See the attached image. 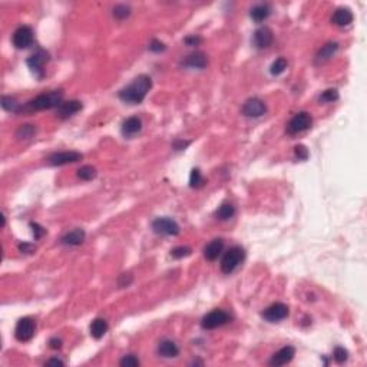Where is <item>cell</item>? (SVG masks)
<instances>
[{"instance_id":"obj_1","label":"cell","mask_w":367,"mask_h":367,"mask_svg":"<svg viewBox=\"0 0 367 367\" xmlns=\"http://www.w3.org/2000/svg\"><path fill=\"white\" fill-rule=\"evenodd\" d=\"M151 88H152V79L148 75H139L128 86H125L118 92V96L122 102L138 105L145 99Z\"/></svg>"},{"instance_id":"obj_2","label":"cell","mask_w":367,"mask_h":367,"mask_svg":"<svg viewBox=\"0 0 367 367\" xmlns=\"http://www.w3.org/2000/svg\"><path fill=\"white\" fill-rule=\"evenodd\" d=\"M62 99H63V92L61 89L42 93V95L29 100L24 107H22V112H38V111L54 109V108L58 109L61 107Z\"/></svg>"},{"instance_id":"obj_3","label":"cell","mask_w":367,"mask_h":367,"mask_svg":"<svg viewBox=\"0 0 367 367\" xmlns=\"http://www.w3.org/2000/svg\"><path fill=\"white\" fill-rule=\"evenodd\" d=\"M245 251L243 247L240 245H234L231 247L228 251L224 254L221 260V271L224 274H231L234 273L237 267L244 261Z\"/></svg>"},{"instance_id":"obj_4","label":"cell","mask_w":367,"mask_h":367,"mask_svg":"<svg viewBox=\"0 0 367 367\" xmlns=\"http://www.w3.org/2000/svg\"><path fill=\"white\" fill-rule=\"evenodd\" d=\"M313 125V118L311 115L306 112V111H301L296 114L293 118L290 119V122L287 123L285 126V130L289 135H297V134H301L304 130L310 129Z\"/></svg>"},{"instance_id":"obj_5","label":"cell","mask_w":367,"mask_h":367,"mask_svg":"<svg viewBox=\"0 0 367 367\" xmlns=\"http://www.w3.org/2000/svg\"><path fill=\"white\" fill-rule=\"evenodd\" d=\"M229 321H231L229 313H227L225 310H221V308H217V310H213L211 313H208L202 317L201 327L204 330H214L228 324Z\"/></svg>"},{"instance_id":"obj_6","label":"cell","mask_w":367,"mask_h":367,"mask_svg":"<svg viewBox=\"0 0 367 367\" xmlns=\"http://www.w3.org/2000/svg\"><path fill=\"white\" fill-rule=\"evenodd\" d=\"M152 229L158 235H178L179 225L175 220L169 217H160L152 221Z\"/></svg>"},{"instance_id":"obj_7","label":"cell","mask_w":367,"mask_h":367,"mask_svg":"<svg viewBox=\"0 0 367 367\" xmlns=\"http://www.w3.org/2000/svg\"><path fill=\"white\" fill-rule=\"evenodd\" d=\"M35 330H36V323L32 317H23L17 321L15 329V337L19 342H29L32 337L35 336Z\"/></svg>"},{"instance_id":"obj_8","label":"cell","mask_w":367,"mask_h":367,"mask_svg":"<svg viewBox=\"0 0 367 367\" xmlns=\"http://www.w3.org/2000/svg\"><path fill=\"white\" fill-rule=\"evenodd\" d=\"M84 158L82 153L76 152V151H63V152H55L47 158V165L50 167H63L68 164H73Z\"/></svg>"},{"instance_id":"obj_9","label":"cell","mask_w":367,"mask_h":367,"mask_svg":"<svg viewBox=\"0 0 367 367\" xmlns=\"http://www.w3.org/2000/svg\"><path fill=\"white\" fill-rule=\"evenodd\" d=\"M47 62H49V54L46 50H43V49H38L35 54L28 58L26 63H28L29 69L36 76L42 77L43 76V66Z\"/></svg>"},{"instance_id":"obj_10","label":"cell","mask_w":367,"mask_h":367,"mask_svg":"<svg viewBox=\"0 0 367 367\" xmlns=\"http://www.w3.org/2000/svg\"><path fill=\"white\" fill-rule=\"evenodd\" d=\"M289 313H290L289 311V306H285L284 303H274V304L267 307L261 316H263L264 320L270 321V323H277V321L287 319Z\"/></svg>"},{"instance_id":"obj_11","label":"cell","mask_w":367,"mask_h":367,"mask_svg":"<svg viewBox=\"0 0 367 367\" xmlns=\"http://www.w3.org/2000/svg\"><path fill=\"white\" fill-rule=\"evenodd\" d=\"M241 112L247 118H260L267 112V107L260 98H250L244 102Z\"/></svg>"},{"instance_id":"obj_12","label":"cell","mask_w":367,"mask_h":367,"mask_svg":"<svg viewBox=\"0 0 367 367\" xmlns=\"http://www.w3.org/2000/svg\"><path fill=\"white\" fill-rule=\"evenodd\" d=\"M12 40L16 49H28L33 45V31L29 26H20L15 31Z\"/></svg>"},{"instance_id":"obj_13","label":"cell","mask_w":367,"mask_h":367,"mask_svg":"<svg viewBox=\"0 0 367 367\" xmlns=\"http://www.w3.org/2000/svg\"><path fill=\"white\" fill-rule=\"evenodd\" d=\"M273 40H274V35L268 26L258 28L254 32V36H252V43L257 49H267L273 45Z\"/></svg>"},{"instance_id":"obj_14","label":"cell","mask_w":367,"mask_h":367,"mask_svg":"<svg viewBox=\"0 0 367 367\" xmlns=\"http://www.w3.org/2000/svg\"><path fill=\"white\" fill-rule=\"evenodd\" d=\"M294 356H296V349L293 346H285L273 354V357L270 360V366H284V364L290 363L291 360L294 359Z\"/></svg>"},{"instance_id":"obj_15","label":"cell","mask_w":367,"mask_h":367,"mask_svg":"<svg viewBox=\"0 0 367 367\" xmlns=\"http://www.w3.org/2000/svg\"><path fill=\"white\" fill-rule=\"evenodd\" d=\"M82 108L84 105L81 100H66V102H62L61 107L56 109V114H58V118H61V119H68L70 116L77 114L79 111H82Z\"/></svg>"},{"instance_id":"obj_16","label":"cell","mask_w":367,"mask_h":367,"mask_svg":"<svg viewBox=\"0 0 367 367\" xmlns=\"http://www.w3.org/2000/svg\"><path fill=\"white\" fill-rule=\"evenodd\" d=\"M182 65L185 68L191 69H204L208 65V58L204 52H192L182 61Z\"/></svg>"},{"instance_id":"obj_17","label":"cell","mask_w":367,"mask_h":367,"mask_svg":"<svg viewBox=\"0 0 367 367\" xmlns=\"http://www.w3.org/2000/svg\"><path fill=\"white\" fill-rule=\"evenodd\" d=\"M142 129V121L138 116H130L122 122V135L126 138L135 137Z\"/></svg>"},{"instance_id":"obj_18","label":"cell","mask_w":367,"mask_h":367,"mask_svg":"<svg viewBox=\"0 0 367 367\" xmlns=\"http://www.w3.org/2000/svg\"><path fill=\"white\" fill-rule=\"evenodd\" d=\"M224 251V240L221 238H215L211 243H208L204 248V257L208 261H215L221 252Z\"/></svg>"},{"instance_id":"obj_19","label":"cell","mask_w":367,"mask_h":367,"mask_svg":"<svg viewBox=\"0 0 367 367\" xmlns=\"http://www.w3.org/2000/svg\"><path fill=\"white\" fill-rule=\"evenodd\" d=\"M353 19H354V16H353L350 9L338 8L331 16V23L338 26V28H344V26H349L353 22Z\"/></svg>"},{"instance_id":"obj_20","label":"cell","mask_w":367,"mask_h":367,"mask_svg":"<svg viewBox=\"0 0 367 367\" xmlns=\"http://www.w3.org/2000/svg\"><path fill=\"white\" fill-rule=\"evenodd\" d=\"M85 237H86V234H85L84 229L75 228L72 229V231H69V232H66V234L61 238V243L63 245H69V247H77V245H81L84 243Z\"/></svg>"},{"instance_id":"obj_21","label":"cell","mask_w":367,"mask_h":367,"mask_svg":"<svg viewBox=\"0 0 367 367\" xmlns=\"http://www.w3.org/2000/svg\"><path fill=\"white\" fill-rule=\"evenodd\" d=\"M158 354L165 359H174L179 354V347L176 346L175 342L165 338L158 344Z\"/></svg>"},{"instance_id":"obj_22","label":"cell","mask_w":367,"mask_h":367,"mask_svg":"<svg viewBox=\"0 0 367 367\" xmlns=\"http://www.w3.org/2000/svg\"><path fill=\"white\" fill-rule=\"evenodd\" d=\"M337 50H338V43L336 42H329L324 46H321V49L316 55V63H324L330 61L336 55Z\"/></svg>"},{"instance_id":"obj_23","label":"cell","mask_w":367,"mask_h":367,"mask_svg":"<svg viewBox=\"0 0 367 367\" xmlns=\"http://www.w3.org/2000/svg\"><path fill=\"white\" fill-rule=\"evenodd\" d=\"M271 15V8L267 3H260V5H255L254 8L250 10V17L255 23H261L264 20H267L268 16Z\"/></svg>"},{"instance_id":"obj_24","label":"cell","mask_w":367,"mask_h":367,"mask_svg":"<svg viewBox=\"0 0 367 367\" xmlns=\"http://www.w3.org/2000/svg\"><path fill=\"white\" fill-rule=\"evenodd\" d=\"M108 321L105 319H95V320L91 323V327H89V331H91V336L96 340H99L102 337L105 336L108 333Z\"/></svg>"},{"instance_id":"obj_25","label":"cell","mask_w":367,"mask_h":367,"mask_svg":"<svg viewBox=\"0 0 367 367\" xmlns=\"http://www.w3.org/2000/svg\"><path fill=\"white\" fill-rule=\"evenodd\" d=\"M235 215V206L229 202H224L218 206V209L215 211V218L220 221H228Z\"/></svg>"},{"instance_id":"obj_26","label":"cell","mask_w":367,"mask_h":367,"mask_svg":"<svg viewBox=\"0 0 367 367\" xmlns=\"http://www.w3.org/2000/svg\"><path fill=\"white\" fill-rule=\"evenodd\" d=\"M2 108L12 114H19L22 112V105L12 96H2Z\"/></svg>"},{"instance_id":"obj_27","label":"cell","mask_w":367,"mask_h":367,"mask_svg":"<svg viewBox=\"0 0 367 367\" xmlns=\"http://www.w3.org/2000/svg\"><path fill=\"white\" fill-rule=\"evenodd\" d=\"M36 135V126L35 125H29V123H26V125H20L19 126V129L16 130V138H19V139H23V141H26V139H32V138Z\"/></svg>"},{"instance_id":"obj_28","label":"cell","mask_w":367,"mask_h":367,"mask_svg":"<svg viewBox=\"0 0 367 367\" xmlns=\"http://www.w3.org/2000/svg\"><path fill=\"white\" fill-rule=\"evenodd\" d=\"M204 185H205V178L202 176L201 171L198 168L192 169L191 175H190V187L198 190V188H202Z\"/></svg>"},{"instance_id":"obj_29","label":"cell","mask_w":367,"mask_h":367,"mask_svg":"<svg viewBox=\"0 0 367 367\" xmlns=\"http://www.w3.org/2000/svg\"><path fill=\"white\" fill-rule=\"evenodd\" d=\"M96 175H98L96 169L91 165H85L82 168L77 169V178L82 179V181H92V179L96 178Z\"/></svg>"},{"instance_id":"obj_30","label":"cell","mask_w":367,"mask_h":367,"mask_svg":"<svg viewBox=\"0 0 367 367\" xmlns=\"http://www.w3.org/2000/svg\"><path fill=\"white\" fill-rule=\"evenodd\" d=\"M287 65H289V62H287L285 58H278V59H275V61L273 62V65H271V68H270L271 75H274V76L281 75L284 70L287 69Z\"/></svg>"},{"instance_id":"obj_31","label":"cell","mask_w":367,"mask_h":367,"mask_svg":"<svg viewBox=\"0 0 367 367\" xmlns=\"http://www.w3.org/2000/svg\"><path fill=\"white\" fill-rule=\"evenodd\" d=\"M112 15H114L115 19L123 20V19L129 17L130 8L128 5H116L114 8V10H112Z\"/></svg>"},{"instance_id":"obj_32","label":"cell","mask_w":367,"mask_h":367,"mask_svg":"<svg viewBox=\"0 0 367 367\" xmlns=\"http://www.w3.org/2000/svg\"><path fill=\"white\" fill-rule=\"evenodd\" d=\"M192 250L190 247H176L174 250H171V257H174L176 260H179V258H185V257H188V255H191Z\"/></svg>"},{"instance_id":"obj_33","label":"cell","mask_w":367,"mask_h":367,"mask_svg":"<svg viewBox=\"0 0 367 367\" xmlns=\"http://www.w3.org/2000/svg\"><path fill=\"white\" fill-rule=\"evenodd\" d=\"M333 359H334L336 363L342 364L344 361H347V359H349V353H347V350H346L344 347L337 346L336 349H334V352H333Z\"/></svg>"},{"instance_id":"obj_34","label":"cell","mask_w":367,"mask_h":367,"mask_svg":"<svg viewBox=\"0 0 367 367\" xmlns=\"http://www.w3.org/2000/svg\"><path fill=\"white\" fill-rule=\"evenodd\" d=\"M320 102H336L338 99V91L337 89H326L320 95Z\"/></svg>"},{"instance_id":"obj_35","label":"cell","mask_w":367,"mask_h":367,"mask_svg":"<svg viewBox=\"0 0 367 367\" xmlns=\"http://www.w3.org/2000/svg\"><path fill=\"white\" fill-rule=\"evenodd\" d=\"M119 364L123 367H137L139 366V360L134 354H128V356H123L122 360L119 361Z\"/></svg>"},{"instance_id":"obj_36","label":"cell","mask_w":367,"mask_h":367,"mask_svg":"<svg viewBox=\"0 0 367 367\" xmlns=\"http://www.w3.org/2000/svg\"><path fill=\"white\" fill-rule=\"evenodd\" d=\"M294 155L298 161H306L308 158V149L304 145H297L294 148Z\"/></svg>"},{"instance_id":"obj_37","label":"cell","mask_w":367,"mask_h":367,"mask_svg":"<svg viewBox=\"0 0 367 367\" xmlns=\"http://www.w3.org/2000/svg\"><path fill=\"white\" fill-rule=\"evenodd\" d=\"M165 49H167L165 43H162L161 40H156V39H153L152 42L149 43V50L155 52V54H161V52H164Z\"/></svg>"},{"instance_id":"obj_38","label":"cell","mask_w":367,"mask_h":367,"mask_svg":"<svg viewBox=\"0 0 367 367\" xmlns=\"http://www.w3.org/2000/svg\"><path fill=\"white\" fill-rule=\"evenodd\" d=\"M29 225H31L32 231H33L35 240H39V238H42L46 234V229L43 227H40L38 222H31Z\"/></svg>"},{"instance_id":"obj_39","label":"cell","mask_w":367,"mask_h":367,"mask_svg":"<svg viewBox=\"0 0 367 367\" xmlns=\"http://www.w3.org/2000/svg\"><path fill=\"white\" fill-rule=\"evenodd\" d=\"M132 283V274H122L119 275V278H118V285L119 287H128L129 284Z\"/></svg>"},{"instance_id":"obj_40","label":"cell","mask_w":367,"mask_h":367,"mask_svg":"<svg viewBox=\"0 0 367 367\" xmlns=\"http://www.w3.org/2000/svg\"><path fill=\"white\" fill-rule=\"evenodd\" d=\"M190 144H191L190 141H182V139H176L175 142L172 144V148H174L175 151H182V149H185V148L190 145Z\"/></svg>"},{"instance_id":"obj_41","label":"cell","mask_w":367,"mask_h":367,"mask_svg":"<svg viewBox=\"0 0 367 367\" xmlns=\"http://www.w3.org/2000/svg\"><path fill=\"white\" fill-rule=\"evenodd\" d=\"M35 250H36V247H35V245L29 244V243H23V244H19V251L24 252V254H32V252H35Z\"/></svg>"},{"instance_id":"obj_42","label":"cell","mask_w":367,"mask_h":367,"mask_svg":"<svg viewBox=\"0 0 367 367\" xmlns=\"http://www.w3.org/2000/svg\"><path fill=\"white\" fill-rule=\"evenodd\" d=\"M185 43L188 46H198L201 42H202V39L199 38V36H195V35H192V36H188V38H185L184 40Z\"/></svg>"},{"instance_id":"obj_43","label":"cell","mask_w":367,"mask_h":367,"mask_svg":"<svg viewBox=\"0 0 367 367\" xmlns=\"http://www.w3.org/2000/svg\"><path fill=\"white\" fill-rule=\"evenodd\" d=\"M62 340L61 338H58V337H54V338H50L49 340V347L50 349H54V350H59L62 347Z\"/></svg>"},{"instance_id":"obj_44","label":"cell","mask_w":367,"mask_h":367,"mask_svg":"<svg viewBox=\"0 0 367 367\" xmlns=\"http://www.w3.org/2000/svg\"><path fill=\"white\" fill-rule=\"evenodd\" d=\"M45 364L46 366H65V363L59 359H49Z\"/></svg>"}]
</instances>
